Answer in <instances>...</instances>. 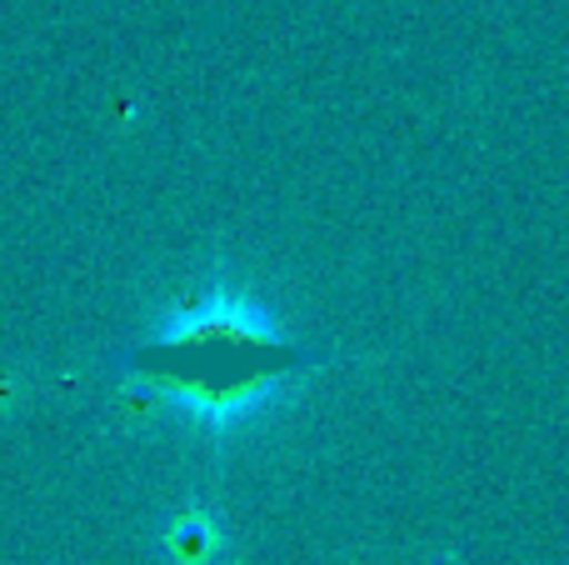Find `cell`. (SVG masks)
Here are the masks:
<instances>
[{
	"mask_svg": "<svg viewBox=\"0 0 569 565\" xmlns=\"http://www.w3.org/2000/svg\"><path fill=\"white\" fill-rule=\"evenodd\" d=\"M335 360H340L335 350L295 340L240 280L216 276L190 306H180L146 340L120 350L116 366L190 410L206 430L226 436L256 420L295 380Z\"/></svg>",
	"mask_w": 569,
	"mask_h": 565,
	"instance_id": "6da1fadb",
	"label": "cell"
},
{
	"mask_svg": "<svg viewBox=\"0 0 569 565\" xmlns=\"http://www.w3.org/2000/svg\"><path fill=\"white\" fill-rule=\"evenodd\" d=\"M170 551L180 565H216L220 561V526L210 516H180L170 526Z\"/></svg>",
	"mask_w": 569,
	"mask_h": 565,
	"instance_id": "7a4b0ae2",
	"label": "cell"
}]
</instances>
